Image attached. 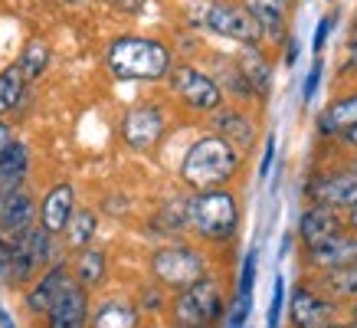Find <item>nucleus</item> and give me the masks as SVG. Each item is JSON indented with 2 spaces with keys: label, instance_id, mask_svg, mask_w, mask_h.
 I'll return each instance as SVG.
<instances>
[{
  "label": "nucleus",
  "instance_id": "f704fd0d",
  "mask_svg": "<svg viewBox=\"0 0 357 328\" xmlns=\"http://www.w3.org/2000/svg\"><path fill=\"white\" fill-rule=\"evenodd\" d=\"M272 158H275V135L266 138V151H262V161H259V181H266L272 171Z\"/></svg>",
  "mask_w": 357,
  "mask_h": 328
},
{
  "label": "nucleus",
  "instance_id": "423d86ee",
  "mask_svg": "<svg viewBox=\"0 0 357 328\" xmlns=\"http://www.w3.org/2000/svg\"><path fill=\"white\" fill-rule=\"evenodd\" d=\"M7 250H10V276H7V285H13V289H26L50 262L59 260V243H56L53 233H46L40 223L30 230H23L20 237H10V240H7Z\"/></svg>",
  "mask_w": 357,
  "mask_h": 328
},
{
  "label": "nucleus",
  "instance_id": "c9c22d12",
  "mask_svg": "<svg viewBox=\"0 0 357 328\" xmlns=\"http://www.w3.org/2000/svg\"><path fill=\"white\" fill-rule=\"evenodd\" d=\"M13 138H17V128H13L7 119H0V158H3V151L13 144Z\"/></svg>",
  "mask_w": 357,
  "mask_h": 328
},
{
  "label": "nucleus",
  "instance_id": "a18cd8bd",
  "mask_svg": "<svg viewBox=\"0 0 357 328\" xmlns=\"http://www.w3.org/2000/svg\"><path fill=\"white\" fill-rule=\"evenodd\" d=\"M3 240H7V237H3V233H0V243H3Z\"/></svg>",
  "mask_w": 357,
  "mask_h": 328
},
{
  "label": "nucleus",
  "instance_id": "c03bdc74",
  "mask_svg": "<svg viewBox=\"0 0 357 328\" xmlns=\"http://www.w3.org/2000/svg\"><path fill=\"white\" fill-rule=\"evenodd\" d=\"M351 40H357V20H354V30H351Z\"/></svg>",
  "mask_w": 357,
  "mask_h": 328
},
{
  "label": "nucleus",
  "instance_id": "f03ea898",
  "mask_svg": "<svg viewBox=\"0 0 357 328\" xmlns=\"http://www.w3.org/2000/svg\"><path fill=\"white\" fill-rule=\"evenodd\" d=\"M174 63V50L154 36H119L105 50V69L119 82H161Z\"/></svg>",
  "mask_w": 357,
  "mask_h": 328
},
{
  "label": "nucleus",
  "instance_id": "a19ab883",
  "mask_svg": "<svg viewBox=\"0 0 357 328\" xmlns=\"http://www.w3.org/2000/svg\"><path fill=\"white\" fill-rule=\"evenodd\" d=\"M347 322H354L357 325V299L354 302H347Z\"/></svg>",
  "mask_w": 357,
  "mask_h": 328
},
{
  "label": "nucleus",
  "instance_id": "49530a36",
  "mask_svg": "<svg viewBox=\"0 0 357 328\" xmlns=\"http://www.w3.org/2000/svg\"><path fill=\"white\" fill-rule=\"evenodd\" d=\"M144 328H158V325H144Z\"/></svg>",
  "mask_w": 357,
  "mask_h": 328
},
{
  "label": "nucleus",
  "instance_id": "f8f14e48",
  "mask_svg": "<svg viewBox=\"0 0 357 328\" xmlns=\"http://www.w3.org/2000/svg\"><path fill=\"white\" fill-rule=\"evenodd\" d=\"M285 299H289V322H292V328H325L328 322H335L341 315V302L321 295L308 283H298L295 292L285 295Z\"/></svg>",
  "mask_w": 357,
  "mask_h": 328
},
{
  "label": "nucleus",
  "instance_id": "37998d69",
  "mask_svg": "<svg viewBox=\"0 0 357 328\" xmlns=\"http://www.w3.org/2000/svg\"><path fill=\"white\" fill-rule=\"evenodd\" d=\"M344 164H347V167H351V171H357V151H354V158H347Z\"/></svg>",
  "mask_w": 357,
  "mask_h": 328
},
{
  "label": "nucleus",
  "instance_id": "c756f323",
  "mask_svg": "<svg viewBox=\"0 0 357 328\" xmlns=\"http://www.w3.org/2000/svg\"><path fill=\"white\" fill-rule=\"evenodd\" d=\"M154 223H158L164 233H184L187 230V197H174V200H167V204L158 210Z\"/></svg>",
  "mask_w": 357,
  "mask_h": 328
},
{
  "label": "nucleus",
  "instance_id": "7c9ffc66",
  "mask_svg": "<svg viewBox=\"0 0 357 328\" xmlns=\"http://www.w3.org/2000/svg\"><path fill=\"white\" fill-rule=\"evenodd\" d=\"M135 306H138L141 315H161V312H167L171 299H167V289L151 279L148 285H141L138 289V302H135Z\"/></svg>",
  "mask_w": 357,
  "mask_h": 328
},
{
  "label": "nucleus",
  "instance_id": "ea45409f",
  "mask_svg": "<svg viewBox=\"0 0 357 328\" xmlns=\"http://www.w3.org/2000/svg\"><path fill=\"white\" fill-rule=\"evenodd\" d=\"M347 69L357 73V40H351V53H347Z\"/></svg>",
  "mask_w": 357,
  "mask_h": 328
},
{
  "label": "nucleus",
  "instance_id": "2eb2a0df",
  "mask_svg": "<svg viewBox=\"0 0 357 328\" xmlns=\"http://www.w3.org/2000/svg\"><path fill=\"white\" fill-rule=\"evenodd\" d=\"M73 210H76V187L69 184V181H56L43 191L40 197V204H36V223L46 230V233H53L59 237L73 217Z\"/></svg>",
  "mask_w": 357,
  "mask_h": 328
},
{
  "label": "nucleus",
  "instance_id": "39448f33",
  "mask_svg": "<svg viewBox=\"0 0 357 328\" xmlns=\"http://www.w3.org/2000/svg\"><path fill=\"white\" fill-rule=\"evenodd\" d=\"M148 273L164 289H187L210 273V260L200 246L190 243H164L148 256Z\"/></svg>",
  "mask_w": 357,
  "mask_h": 328
},
{
  "label": "nucleus",
  "instance_id": "bb28decb",
  "mask_svg": "<svg viewBox=\"0 0 357 328\" xmlns=\"http://www.w3.org/2000/svg\"><path fill=\"white\" fill-rule=\"evenodd\" d=\"M321 295L335 299V302H354L357 299V262L347 266L341 273H325V276H312V283Z\"/></svg>",
  "mask_w": 357,
  "mask_h": 328
},
{
  "label": "nucleus",
  "instance_id": "f3484780",
  "mask_svg": "<svg viewBox=\"0 0 357 328\" xmlns=\"http://www.w3.org/2000/svg\"><path fill=\"white\" fill-rule=\"evenodd\" d=\"M210 131L220 135V138H227L239 151H246V148L256 144V121L249 119V112L236 109V105H227V102L217 112H210Z\"/></svg>",
  "mask_w": 357,
  "mask_h": 328
},
{
  "label": "nucleus",
  "instance_id": "9d476101",
  "mask_svg": "<svg viewBox=\"0 0 357 328\" xmlns=\"http://www.w3.org/2000/svg\"><path fill=\"white\" fill-rule=\"evenodd\" d=\"M302 262L308 276H325V273H341L347 266L357 262V233L351 230H341L328 240L314 243L308 250H302Z\"/></svg>",
  "mask_w": 357,
  "mask_h": 328
},
{
  "label": "nucleus",
  "instance_id": "473e14b6",
  "mask_svg": "<svg viewBox=\"0 0 357 328\" xmlns=\"http://www.w3.org/2000/svg\"><path fill=\"white\" fill-rule=\"evenodd\" d=\"M282 308H285V279L275 276L272 283V302H269V318H266V328H282Z\"/></svg>",
  "mask_w": 357,
  "mask_h": 328
},
{
  "label": "nucleus",
  "instance_id": "6e6552de",
  "mask_svg": "<svg viewBox=\"0 0 357 328\" xmlns=\"http://www.w3.org/2000/svg\"><path fill=\"white\" fill-rule=\"evenodd\" d=\"M167 135V112L161 102H135L119 125V138L128 151L148 154L164 142Z\"/></svg>",
  "mask_w": 357,
  "mask_h": 328
},
{
  "label": "nucleus",
  "instance_id": "72a5a7b5",
  "mask_svg": "<svg viewBox=\"0 0 357 328\" xmlns=\"http://www.w3.org/2000/svg\"><path fill=\"white\" fill-rule=\"evenodd\" d=\"M335 23H337V13H328V17H321V20H318L314 36H312V53L314 56H321V50H325V43H328V36H331V30H335Z\"/></svg>",
  "mask_w": 357,
  "mask_h": 328
},
{
  "label": "nucleus",
  "instance_id": "aec40b11",
  "mask_svg": "<svg viewBox=\"0 0 357 328\" xmlns=\"http://www.w3.org/2000/svg\"><path fill=\"white\" fill-rule=\"evenodd\" d=\"M354 125H357V92H344V96L331 98L314 119L318 138H341Z\"/></svg>",
  "mask_w": 357,
  "mask_h": 328
},
{
  "label": "nucleus",
  "instance_id": "cd10ccee",
  "mask_svg": "<svg viewBox=\"0 0 357 328\" xmlns=\"http://www.w3.org/2000/svg\"><path fill=\"white\" fill-rule=\"evenodd\" d=\"M50 59H53L50 43H46V40H40V36H33L30 43L20 50V56H17V63H13V66L20 69V76L26 79V86H33V82H36V79L50 69Z\"/></svg>",
  "mask_w": 357,
  "mask_h": 328
},
{
  "label": "nucleus",
  "instance_id": "0eeeda50",
  "mask_svg": "<svg viewBox=\"0 0 357 328\" xmlns=\"http://www.w3.org/2000/svg\"><path fill=\"white\" fill-rule=\"evenodd\" d=\"M167 89L184 109L200 112V115H210V112H217L227 102L223 89L217 86V79L194 63H174L171 73H167Z\"/></svg>",
  "mask_w": 357,
  "mask_h": 328
},
{
  "label": "nucleus",
  "instance_id": "7ed1b4c3",
  "mask_svg": "<svg viewBox=\"0 0 357 328\" xmlns=\"http://www.w3.org/2000/svg\"><path fill=\"white\" fill-rule=\"evenodd\" d=\"M243 204L233 187L190 191L187 194V230L210 246H223L239 233Z\"/></svg>",
  "mask_w": 357,
  "mask_h": 328
},
{
  "label": "nucleus",
  "instance_id": "2f4dec72",
  "mask_svg": "<svg viewBox=\"0 0 357 328\" xmlns=\"http://www.w3.org/2000/svg\"><path fill=\"white\" fill-rule=\"evenodd\" d=\"M321 79H325V59H321V56H314V59H312V69H308V76H305L302 105H312V102H314L318 89H321Z\"/></svg>",
  "mask_w": 357,
  "mask_h": 328
},
{
  "label": "nucleus",
  "instance_id": "4be33fe9",
  "mask_svg": "<svg viewBox=\"0 0 357 328\" xmlns=\"http://www.w3.org/2000/svg\"><path fill=\"white\" fill-rule=\"evenodd\" d=\"M246 13L259 23L262 40H272V43H282L285 40V30H289V7L285 0H239Z\"/></svg>",
  "mask_w": 357,
  "mask_h": 328
},
{
  "label": "nucleus",
  "instance_id": "e433bc0d",
  "mask_svg": "<svg viewBox=\"0 0 357 328\" xmlns=\"http://www.w3.org/2000/svg\"><path fill=\"white\" fill-rule=\"evenodd\" d=\"M337 142L344 144L347 151H357V125H354V128H347L344 135H341V138H337Z\"/></svg>",
  "mask_w": 357,
  "mask_h": 328
},
{
  "label": "nucleus",
  "instance_id": "f257e3e1",
  "mask_svg": "<svg viewBox=\"0 0 357 328\" xmlns=\"http://www.w3.org/2000/svg\"><path fill=\"white\" fill-rule=\"evenodd\" d=\"M243 167V151L233 148L227 138L206 131L187 144L184 158L177 164V174L190 191H213V187H229Z\"/></svg>",
  "mask_w": 357,
  "mask_h": 328
},
{
  "label": "nucleus",
  "instance_id": "a211bd4d",
  "mask_svg": "<svg viewBox=\"0 0 357 328\" xmlns=\"http://www.w3.org/2000/svg\"><path fill=\"white\" fill-rule=\"evenodd\" d=\"M341 230H344V217H341L335 207L308 204V207L298 214V240H302V250L328 240V237H335Z\"/></svg>",
  "mask_w": 357,
  "mask_h": 328
},
{
  "label": "nucleus",
  "instance_id": "a878e982",
  "mask_svg": "<svg viewBox=\"0 0 357 328\" xmlns=\"http://www.w3.org/2000/svg\"><path fill=\"white\" fill-rule=\"evenodd\" d=\"M96 233H98V214L96 210H89V207H76L59 237H63L66 250L76 253V250H82V246H92Z\"/></svg>",
  "mask_w": 357,
  "mask_h": 328
},
{
  "label": "nucleus",
  "instance_id": "1a4fd4ad",
  "mask_svg": "<svg viewBox=\"0 0 357 328\" xmlns=\"http://www.w3.org/2000/svg\"><path fill=\"white\" fill-rule=\"evenodd\" d=\"M200 23H204L206 33L213 36H223V40H233L239 46H262V30L259 23L246 13L243 3H233V0H210L200 13Z\"/></svg>",
  "mask_w": 357,
  "mask_h": 328
},
{
  "label": "nucleus",
  "instance_id": "9b49d317",
  "mask_svg": "<svg viewBox=\"0 0 357 328\" xmlns=\"http://www.w3.org/2000/svg\"><path fill=\"white\" fill-rule=\"evenodd\" d=\"M305 197H308V204H325L335 210L357 207V171H351V167L318 171L314 177H308Z\"/></svg>",
  "mask_w": 357,
  "mask_h": 328
},
{
  "label": "nucleus",
  "instance_id": "de8ad7c7",
  "mask_svg": "<svg viewBox=\"0 0 357 328\" xmlns=\"http://www.w3.org/2000/svg\"><path fill=\"white\" fill-rule=\"evenodd\" d=\"M246 328H252V325H246Z\"/></svg>",
  "mask_w": 357,
  "mask_h": 328
},
{
  "label": "nucleus",
  "instance_id": "ddd939ff",
  "mask_svg": "<svg viewBox=\"0 0 357 328\" xmlns=\"http://www.w3.org/2000/svg\"><path fill=\"white\" fill-rule=\"evenodd\" d=\"M73 283V273H69V260H59L50 262L43 273L36 276L26 289H23V306H26V312L36 318H43L50 308H53V302L59 299V295L66 292V285Z\"/></svg>",
  "mask_w": 357,
  "mask_h": 328
},
{
  "label": "nucleus",
  "instance_id": "6ab92c4d",
  "mask_svg": "<svg viewBox=\"0 0 357 328\" xmlns=\"http://www.w3.org/2000/svg\"><path fill=\"white\" fill-rule=\"evenodd\" d=\"M256 269H259V253H256V250H249L246 256H243V266H239V283H236V295H233V302H229L227 328H246L249 315H252Z\"/></svg>",
  "mask_w": 357,
  "mask_h": 328
},
{
  "label": "nucleus",
  "instance_id": "4c0bfd02",
  "mask_svg": "<svg viewBox=\"0 0 357 328\" xmlns=\"http://www.w3.org/2000/svg\"><path fill=\"white\" fill-rule=\"evenodd\" d=\"M344 227L351 230V233H357V207H351V210L344 214Z\"/></svg>",
  "mask_w": 357,
  "mask_h": 328
},
{
  "label": "nucleus",
  "instance_id": "4468645a",
  "mask_svg": "<svg viewBox=\"0 0 357 328\" xmlns=\"http://www.w3.org/2000/svg\"><path fill=\"white\" fill-rule=\"evenodd\" d=\"M30 227H36V197L30 184L0 191V233L10 240Z\"/></svg>",
  "mask_w": 357,
  "mask_h": 328
},
{
  "label": "nucleus",
  "instance_id": "393cba45",
  "mask_svg": "<svg viewBox=\"0 0 357 328\" xmlns=\"http://www.w3.org/2000/svg\"><path fill=\"white\" fill-rule=\"evenodd\" d=\"M33 171V151L23 138H13V144L0 158V191L7 187H23Z\"/></svg>",
  "mask_w": 357,
  "mask_h": 328
},
{
  "label": "nucleus",
  "instance_id": "c85d7f7f",
  "mask_svg": "<svg viewBox=\"0 0 357 328\" xmlns=\"http://www.w3.org/2000/svg\"><path fill=\"white\" fill-rule=\"evenodd\" d=\"M26 79L20 76L17 66H3L0 69V119H7L10 112H17L26 98Z\"/></svg>",
  "mask_w": 357,
  "mask_h": 328
},
{
  "label": "nucleus",
  "instance_id": "79ce46f5",
  "mask_svg": "<svg viewBox=\"0 0 357 328\" xmlns=\"http://www.w3.org/2000/svg\"><path fill=\"white\" fill-rule=\"evenodd\" d=\"M325 328H357V325H354V322H337V318H335V322H328Z\"/></svg>",
  "mask_w": 357,
  "mask_h": 328
},
{
  "label": "nucleus",
  "instance_id": "5701e85b",
  "mask_svg": "<svg viewBox=\"0 0 357 328\" xmlns=\"http://www.w3.org/2000/svg\"><path fill=\"white\" fill-rule=\"evenodd\" d=\"M69 273H73V283H79L82 289H98V285L109 279V256L98 246H82V250L73 253L69 260Z\"/></svg>",
  "mask_w": 357,
  "mask_h": 328
},
{
  "label": "nucleus",
  "instance_id": "412c9836",
  "mask_svg": "<svg viewBox=\"0 0 357 328\" xmlns=\"http://www.w3.org/2000/svg\"><path fill=\"white\" fill-rule=\"evenodd\" d=\"M89 328H141V312L128 295H109L92 308Z\"/></svg>",
  "mask_w": 357,
  "mask_h": 328
},
{
  "label": "nucleus",
  "instance_id": "20e7f679",
  "mask_svg": "<svg viewBox=\"0 0 357 328\" xmlns=\"http://www.w3.org/2000/svg\"><path fill=\"white\" fill-rule=\"evenodd\" d=\"M171 325L181 328H213L227 312V299H223V285L217 276L206 273L187 289H177L171 299Z\"/></svg>",
  "mask_w": 357,
  "mask_h": 328
},
{
  "label": "nucleus",
  "instance_id": "dca6fc26",
  "mask_svg": "<svg viewBox=\"0 0 357 328\" xmlns=\"http://www.w3.org/2000/svg\"><path fill=\"white\" fill-rule=\"evenodd\" d=\"M92 315V295L79 283H69L66 292L53 302V308L43 315V328H89Z\"/></svg>",
  "mask_w": 357,
  "mask_h": 328
},
{
  "label": "nucleus",
  "instance_id": "58836bf2",
  "mask_svg": "<svg viewBox=\"0 0 357 328\" xmlns=\"http://www.w3.org/2000/svg\"><path fill=\"white\" fill-rule=\"evenodd\" d=\"M0 328H17L13 325V318H10V312H7V306L0 302Z\"/></svg>",
  "mask_w": 357,
  "mask_h": 328
},
{
  "label": "nucleus",
  "instance_id": "b1692460",
  "mask_svg": "<svg viewBox=\"0 0 357 328\" xmlns=\"http://www.w3.org/2000/svg\"><path fill=\"white\" fill-rule=\"evenodd\" d=\"M239 73H243V79H246V86L252 96L266 98L272 89V63L269 56L262 53V46H243V53H239L236 59Z\"/></svg>",
  "mask_w": 357,
  "mask_h": 328
}]
</instances>
